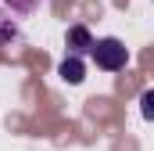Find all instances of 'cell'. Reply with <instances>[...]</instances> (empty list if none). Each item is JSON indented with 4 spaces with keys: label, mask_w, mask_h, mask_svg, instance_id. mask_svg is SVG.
Here are the masks:
<instances>
[{
    "label": "cell",
    "mask_w": 154,
    "mask_h": 151,
    "mask_svg": "<svg viewBox=\"0 0 154 151\" xmlns=\"http://www.w3.org/2000/svg\"><path fill=\"white\" fill-rule=\"evenodd\" d=\"M90 58H93V65L104 69V72H122V69L129 65V50H125V43L115 40V36L93 40V43H90Z\"/></svg>",
    "instance_id": "6da1fadb"
},
{
    "label": "cell",
    "mask_w": 154,
    "mask_h": 151,
    "mask_svg": "<svg viewBox=\"0 0 154 151\" xmlns=\"http://www.w3.org/2000/svg\"><path fill=\"white\" fill-rule=\"evenodd\" d=\"M90 43H93V36H90V29H86V25H72V29H68V36H65L68 54H75V58L90 54Z\"/></svg>",
    "instance_id": "7a4b0ae2"
},
{
    "label": "cell",
    "mask_w": 154,
    "mask_h": 151,
    "mask_svg": "<svg viewBox=\"0 0 154 151\" xmlns=\"http://www.w3.org/2000/svg\"><path fill=\"white\" fill-rule=\"evenodd\" d=\"M57 72H61V79L65 83H72V86H79L82 79H86V65H82V58H75V54H68L61 65H57Z\"/></svg>",
    "instance_id": "3957f363"
},
{
    "label": "cell",
    "mask_w": 154,
    "mask_h": 151,
    "mask_svg": "<svg viewBox=\"0 0 154 151\" xmlns=\"http://www.w3.org/2000/svg\"><path fill=\"white\" fill-rule=\"evenodd\" d=\"M18 40V25H14V18H7L4 11H0V47L4 43H14Z\"/></svg>",
    "instance_id": "277c9868"
},
{
    "label": "cell",
    "mask_w": 154,
    "mask_h": 151,
    "mask_svg": "<svg viewBox=\"0 0 154 151\" xmlns=\"http://www.w3.org/2000/svg\"><path fill=\"white\" fill-rule=\"evenodd\" d=\"M4 7L14 11V14H32V11L39 7V0H4Z\"/></svg>",
    "instance_id": "5b68a950"
},
{
    "label": "cell",
    "mask_w": 154,
    "mask_h": 151,
    "mask_svg": "<svg viewBox=\"0 0 154 151\" xmlns=\"http://www.w3.org/2000/svg\"><path fill=\"white\" fill-rule=\"evenodd\" d=\"M140 104H143V115L151 119V94H143V97H140Z\"/></svg>",
    "instance_id": "8992f818"
}]
</instances>
